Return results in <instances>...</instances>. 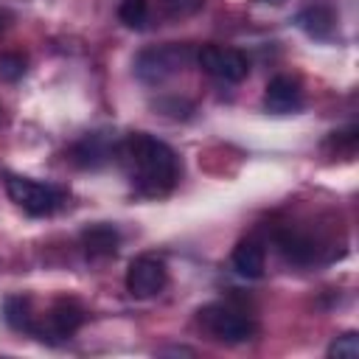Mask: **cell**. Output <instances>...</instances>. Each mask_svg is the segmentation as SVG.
I'll use <instances>...</instances> for the list:
<instances>
[{"mask_svg": "<svg viewBox=\"0 0 359 359\" xmlns=\"http://www.w3.org/2000/svg\"><path fill=\"white\" fill-rule=\"evenodd\" d=\"M3 320H6V325L14 328V331L34 334L39 314L34 311V300H31L28 294H11V297H6V303H3Z\"/></svg>", "mask_w": 359, "mask_h": 359, "instance_id": "obj_11", "label": "cell"}, {"mask_svg": "<svg viewBox=\"0 0 359 359\" xmlns=\"http://www.w3.org/2000/svg\"><path fill=\"white\" fill-rule=\"evenodd\" d=\"M230 261H233V269H236L241 278H250V280L261 278V275H264V266H266L264 247H261L258 241H252V238L238 241L236 250H233V258H230Z\"/></svg>", "mask_w": 359, "mask_h": 359, "instance_id": "obj_12", "label": "cell"}, {"mask_svg": "<svg viewBox=\"0 0 359 359\" xmlns=\"http://www.w3.org/2000/svg\"><path fill=\"white\" fill-rule=\"evenodd\" d=\"M6 194L11 196L17 208H22L31 216H50L53 210L65 205V191L48 182H36L31 177H20V174L6 177Z\"/></svg>", "mask_w": 359, "mask_h": 359, "instance_id": "obj_3", "label": "cell"}, {"mask_svg": "<svg viewBox=\"0 0 359 359\" xmlns=\"http://www.w3.org/2000/svg\"><path fill=\"white\" fill-rule=\"evenodd\" d=\"M264 107L272 115H292L303 107V90L292 76H275L266 84L264 93Z\"/></svg>", "mask_w": 359, "mask_h": 359, "instance_id": "obj_8", "label": "cell"}, {"mask_svg": "<svg viewBox=\"0 0 359 359\" xmlns=\"http://www.w3.org/2000/svg\"><path fill=\"white\" fill-rule=\"evenodd\" d=\"M165 283H168V269L157 255H149V252L137 255L126 269V289L132 297H140V300L154 297L165 289Z\"/></svg>", "mask_w": 359, "mask_h": 359, "instance_id": "obj_6", "label": "cell"}, {"mask_svg": "<svg viewBox=\"0 0 359 359\" xmlns=\"http://www.w3.org/2000/svg\"><path fill=\"white\" fill-rule=\"evenodd\" d=\"M328 146H334L337 151H348V154H353V149H356V129L351 126V129H342V132H331V137H328Z\"/></svg>", "mask_w": 359, "mask_h": 359, "instance_id": "obj_19", "label": "cell"}, {"mask_svg": "<svg viewBox=\"0 0 359 359\" xmlns=\"http://www.w3.org/2000/svg\"><path fill=\"white\" fill-rule=\"evenodd\" d=\"M188 59H191V48L188 45H177V42L157 45V48H149V50H143L137 56L135 73L146 84H160L168 76H174L177 70H182Z\"/></svg>", "mask_w": 359, "mask_h": 359, "instance_id": "obj_5", "label": "cell"}, {"mask_svg": "<svg viewBox=\"0 0 359 359\" xmlns=\"http://www.w3.org/2000/svg\"><path fill=\"white\" fill-rule=\"evenodd\" d=\"M149 17V0H123L118 6V20L129 28H143Z\"/></svg>", "mask_w": 359, "mask_h": 359, "instance_id": "obj_15", "label": "cell"}, {"mask_svg": "<svg viewBox=\"0 0 359 359\" xmlns=\"http://www.w3.org/2000/svg\"><path fill=\"white\" fill-rule=\"evenodd\" d=\"M297 25L311 36V39H328L337 25V14L328 6H309L297 14Z\"/></svg>", "mask_w": 359, "mask_h": 359, "instance_id": "obj_14", "label": "cell"}, {"mask_svg": "<svg viewBox=\"0 0 359 359\" xmlns=\"http://www.w3.org/2000/svg\"><path fill=\"white\" fill-rule=\"evenodd\" d=\"M8 22H11V14H8V11H3V8H0V34H3V31H6V28H8Z\"/></svg>", "mask_w": 359, "mask_h": 359, "instance_id": "obj_20", "label": "cell"}, {"mask_svg": "<svg viewBox=\"0 0 359 359\" xmlns=\"http://www.w3.org/2000/svg\"><path fill=\"white\" fill-rule=\"evenodd\" d=\"M115 151L140 196H165L180 180V160L174 149L154 135L132 132L118 143Z\"/></svg>", "mask_w": 359, "mask_h": 359, "instance_id": "obj_1", "label": "cell"}, {"mask_svg": "<svg viewBox=\"0 0 359 359\" xmlns=\"http://www.w3.org/2000/svg\"><path fill=\"white\" fill-rule=\"evenodd\" d=\"M275 244H278L280 255L289 264H297V266H309L311 261H317V252H320V247H317V241L311 236H306L300 230H292V227L278 230L275 233Z\"/></svg>", "mask_w": 359, "mask_h": 359, "instance_id": "obj_9", "label": "cell"}, {"mask_svg": "<svg viewBox=\"0 0 359 359\" xmlns=\"http://www.w3.org/2000/svg\"><path fill=\"white\" fill-rule=\"evenodd\" d=\"M115 154V146H109V140L104 135H87L84 140H79L73 146V163L81 168H95L101 163H107Z\"/></svg>", "mask_w": 359, "mask_h": 359, "instance_id": "obj_13", "label": "cell"}, {"mask_svg": "<svg viewBox=\"0 0 359 359\" xmlns=\"http://www.w3.org/2000/svg\"><path fill=\"white\" fill-rule=\"evenodd\" d=\"M84 320H87V311L76 297H59L53 300L48 314L36 320L34 337L42 342H62V339H70L84 325Z\"/></svg>", "mask_w": 359, "mask_h": 359, "instance_id": "obj_4", "label": "cell"}, {"mask_svg": "<svg viewBox=\"0 0 359 359\" xmlns=\"http://www.w3.org/2000/svg\"><path fill=\"white\" fill-rule=\"evenodd\" d=\"M205 6V0H160V8L168 20H185L194 17L199 8Z\"/></svg>", "mask_w": 359, "mask_h": 359, "instance_id": "obj_16", "label": "cell"}, {"mask_svg": "<svg viewBox=\"0 0 359 359\" xmlns=\"http://www.w3.org/2000/svg\"><path fill=\"white\" fill-rule=\"evenodd\" d=\"M118 244H121V233L112 227V224H90L81 230V247L90 258H107V255H115L118 252Z\"/></svg>", "mask_w": 359, "mask_h": 359, "instance_id": "obj_10", "label": "cell"}, {"mask_svg": "<svg viewBox=\"0 0 359 359\" xmlns=\"http://www.w3.org/2000/svg\"><path fill=\"white\" fill-rule=\"evenodd\" d=\"M196 62L205 73L222 79V81H241L250 73V62L238 48H224V45H205L196 53Z\"/></svg>", "mask_w": 359, "mask_h": 359, "instance_id": "obj_7", "label": "cell"}, {"mask_svg": "<svg viewBox=\"0 0 359 359\" xmlns=\"http://www.w3.org/2000/svg\"><path fill=\"white\" fill-rule=\"evenodd\" d=\"M196 323L219 342H227V345H238V342H247L252 339L255 334V320L233 306V303H208L196 311Z\"/></svg>", "mask_w": 359, "mask_h": 359, "instance_id": "obj_2", "label": "cell"}, {"mask_svg": "<svg viewBox=\"0 0 359 359\" xmlns=\"http://www.w3.org/2000/svg\"><path fill=\"white\" fill-rule=\"evenodd\" d=\"M328 356L334 359H356L359 356V334L356 331H348L342 337H337L328 348Z\"/></svg>", "mask_w": 359, "mask_h": 359, "instance_id": "obj_17", "label": "cell"}, {"mask_svg": "<svg viewBox=\"0 0 359 359\" xmlns=\"http://www.w3.org/2000/svg\"><path fill=\"white\" fill-rule=\"evenodd\" d=\"M25 56L22 53H0V79L3 81H17L25 73Z\"/></svg>", "mask_w": 359, "mask_h": 359, "instance_id": "obj_18", "label": "cell"}, {"mask_svg": "<svg viewBox=\"0 0 359 359\" xmlns=\"http://www.w3.org/2000/svg\"><path fill=\"white\" fill-rule=\"evenodd\" d=\"M261 3H272V6H280L283 0H261Z\"/></svg>", "mask_w": 359, "mask_h": 359, "instance_id": "obj_21", "label": "cell"}]
</instances>
